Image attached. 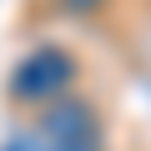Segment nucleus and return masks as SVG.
I'll list each match as a JSON object with an SVG mask.
<instances>
[{
  "label": "nucleus",
  "instance_id": "1",
  "mask_svg": "<svg viewBox=\"0 0 151 151\" xmlns=\"http://www.w3.org/2000/svg\"><path fill=\"white\" fill-rule=\"evenodd\" d=\"M70 81H76V60H70L65 50L40 45V50H30V55L10 70V96H15V101H50V96H60Z\"/></svg>",
  "mask_w": 151,
  "mask_h": 151
},
{
  "label": "nucleus",
  "instance_id": "2",
  "mask_svg": "<svg viewBox=\"0 0 151 151\" xmlns=\"http://www.w3.org/2000/svg\"><path fill=\"white\" fill-rule=\"evenodd\" d=\"M70 5H91V0H70Z\"/></svg>",
  "mask_w": 151,
  "mask_h": 151
}]
</instances>
